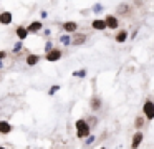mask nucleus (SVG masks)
Here are the masks:
<instances>
[{
	"mask_svg": "<svg viewBox=\"0 0 154 149\" xmlns=\"http://www.w3.org/2000/svg\"><path fill=\"white\" fill-rule=\"evenodd\" d=\"M75 128H76V138L78 139H86L91 136V126L88 124L86 119H78L75 123Z\"/></svg>",
	"mask_w": 154,
	"mask_h": 149,
	"instance_id": "nucleus-1",
	"label": "nucleus"
},
{
	"mask_svg": "<svg viewBox=\"0 0 154 149\" xmlns=\"http://www.w3.org/2000/svg\"><path fill=\"white\" fill-rule=\"evenodd\" d=\"M133 12H134L133 5L128 3V2L119 3V5L116 7V15H119V17H131V15H133Z\"/></svg>",
	"mask_w": 154,
	"mask_h": 149,
	"instance_id": "nucleus-2",
	"label": "nucleus"
},
{
	"mask_svg": "<svg viewBox=\"0 0 154 149\" xmlns=\"http://www.w3.org/2000/svg\"><path fill=\"white\" fill-rule=\"evenodd\" d=\"M143 114L146 116V119H149V121H152L154 119V101H151V99H146L143 104Z\"/></svg>",
	"mask_w": 154,
	"mask_h": 149,
	"instance_id": "nucleus-3",
	"label": "nucleus"
},
{
	"mask_svg": "<svg viewBox=\"0 0 154 149\" xmlns=\"http://www.w3.org/2000/svg\"><path fill=\"white\" fill-rule=\"evenodd\" d=\"M63 56V51H61L60 48H53L51 51L45 53V60L50 63H55V61H60V58Z\"/></svg>",
	"mask_w": 154,
	"mask_h": 149,
	"instance_id": "nucleus-4",
	"label": "nucleus"
},
{
	"mask_svg": "<svg viewBox=\"0 0 154 149\" xmlns=\"http://www.w3.org/2000/svg\"><path fill=\"white\" fill-rule=\"evenodd\" d=\"M86 40H88L86 33L76 32V33H73V35H71V45H73V46H81V45H85V43H86Z\"/></svg>",
	"mask_w": 154,
	"mask_h": 149,
	"instance_id": "nucleus-5",
	"label": "nucleus"
},
{
	"mask_svg": "<svg viewBox=\"0 0 154 149\" xmlns=\"http://www.w3.org/2000/svg\"><path fill=\"white\" fill-rule=\"evenodd\" d=\"M143 141H144L143 131H136L133 134V139H131V149H137L141 144H143Z\"/></svg>",
	"mask_w": 154,
	"mask_h": 149,
	"instance_id": "nucleus-6",
	"label": "nucleus"
},
{
	"mask_svg": "<svg viewBox=\"0 0 154 149\" xmlns=\"http://www.w3.org/2000/svg\"><path fill=\"white\" fill-rule=\"evenodd\" d=\"M104 20H106V25H108V28L109 30H118L119 28V18H118L116 15H106L104 17Z\"/></svg>",
	"mask_w": 154,
	"mask_h": 149,
	"instance_id": "nucleus-7",
	"label": "nucleus"
},
{
	"mask_svg": "<svg viewBox=\"0 0 154 149\" xmlns=\"http://www.w3.org/2000/svg\"><path fill=\"white\" fill-rule=\"evenodd\" d=\"M91 28H93V30H98V32H104V30L108 28L106 20H104V18H94L93 22H91Z\"/></svg>",
	"mask_w": 154,
	"mask_h": 149,
	"instance_id": "nucleus-8",
	"label": "nucleus"
},
{
	"mask_svg": "<svg viewBox=\"0 0 154 149\" xmlns=\"http://www.w3.org/2000/svg\"><path fill=\"white\" fill-rule=\"evenodd\" d=\"M27 28H28V32H30V33H38V32H42V30H43V22H40V20L30 22L27 25Z\"/></svg>",
	"mask_w": 154,
	"mask_h": 149,
	"instance_id": "nucleus-9",
	"label": "nucleus"
},
{
	"mask_svg": "<svg viewBox=\"0 0 154 149\" xmlns=\"http://www.w3.org/2000/svg\"><path fill=\"white\" fill-rule=\"evenodd\" d=\"M15 33H17V38L20 40V42H23V40H27V36L30 35V32H28L27 26L23 25H18L17 28H15Z\"/></svg>",
	"mask_w": 154,
	"mask_h": 149,
	"instance_id": "nucleus-10",
	"label": "nucleus"
},
{
	"mask_svg": "<svg viewBox=\"0 0 154 149\" xmlns=\"http://www.w3.org/2000/svg\"><path fill=\"white\" fill-rule=\"evenodd\" d=\"M12 22H14V15H12V12L5 10V12L0 13V23H2V25H10Z\"/></svg>",
	"mask_w": 154,
	"mask_h": 149,
	"instance_id": "nucleus-11",
	"label": "nucleus"
},
{
	"mask_svg": "<svg viewBox=\"0 0 154 149\" xmlns=\"http://www.w3.org/2000/svg\"><path fill=\"white\" fill-rule=\"evenodd\" d=\"M101 106H103V101H101V98H100V96H93V98H91V101H90L91 111L98 113V111L101 109Z\"/></svg>",
	"mask_w": 154,
	"mask_h": 149,
	"instance_id": "nucleus-12",
	"label": "nucleus"
},
{
	"mask_svg": "<svg viewBox=\"0 0 154 149\" xmlns=\"http://www.w3.org/2000/svg\"><path fill=\"white\" fill-rule=\"evenodd\" d=\"M63 30L68 33V35H73V33H76V30H78V23L76 22H65L63 23Z\"/></svg>",
	"mask_w": 154,
	"mask_h": 149,
	"instance_id": "nucleus-13",
	"label": "nucleus"
},
{
	"mask_svg": "<svg viewBox=\"0 0 154 149\" xmlns=\"http://www.w3.org/2000/svg\"><path fill=\"white\" fill-rule=\"evenodd\" d=\"M129 32H128V30H118V33L116 35H114V40H116L118 43H124L126 42L128 38H129Z\"/></svg>",
	"mask_w": 154,
	"mask_h": 149,
	"instance_id": "nucleus-14",
	"label": "nucleus"
},
{
	"mask_svg": "<svg viewBox=\"0 0 154 149\" xmlns=\"http://www.w3.org/2000/svg\"><path fill=\"white\" fill-rule=\"evenodd\" d=\"M25 61H27L28 66H35V65H38V61H40V55H37V53H28L27 58H25Z\"/></svg>",
	"mask_w": 154,
	"mask_h": 149,
	"instance_id": "nucleus-15",
	"label": "nucleus"
},
{
	"mask_svg": "<svg viewBox=\"0 0 154 149\" xmlns=\"http://www.w3.org/2000/svg\"><path fill=\"white\" fill-rule=\"evenodd\" d=\"M12 129L14 128L8 121H0V134H10Z\"/></svg>",
	"mask_w": 154,
	"mask_h": 149,
	"instance_id": "nucleus-16",
	"label": "nucleus"
},
{
	"mask_svg": "<svg viewBox=\"0 0 154 149\" xmlns=\"http://www.w3.org/2000/svg\"><path fill=\"white\" fill-rule=\"evenodd\" d=\"M144 121H146V116L144 114L136 116V119H134V128H136V131H141V128L144 126Z\"/></svg>",
	"mask_w": 154,
	"mask_h": 149,
	"instance_id": "nucleus-17",
	"label": "nucleus"
},
{
	"mask_svg": "<svg viewBox=\"0 0 154 149\" xmlns=\"http://www.w3.org/2000/svg\"><path fill=\"white\" fill-rule=\"evenodd\" d=\"M58 42L65 46H70L71 45V35H61L60 38H58Z\"/></svg>",
	"mask_w": 154,
	"mask_h": 149,
	"instance_id": "nucleus-18",
	"label": "nucleus"
},
{
	"mask_svg": "<svg viewBox=\"0 0 154 149\" xmlns=\"http://www.w3.org/2000/svg\"><path fill=\"white\" fill-rule=\"evenodd\" d=\"M86 75H88L86 68H81V70H76V71H73V76H75V78H86Z\"/></svg>",
	"mask_w": 154,
	"mask_h": 149,
	"instance_id": "nucleus-19",
	"label": "nucleus"
},
{
	"mask_svg": "<svg viewBox=\"0 0 154 149\" xmlns=\"http://www.w3.org/2000/svg\"><path fill=\"white\" fill-rule=\"evenodd\" d=\"M22 50H23V42H20V40H18V42L14 45V48H12V51H14L15 55H17V53H20Z\"/></svg>",
	"mask_w": 154,
	"mask_h": 149,
	"instance_id": "nucleus-20",
	"label": "nucleus"
},
{
	"mask_svg": "<svg viewBox=\"0 0 154 149\" xmlns=\"http://www.w3.org/2000/svg\"><path fill=\"white\" fill-rule=\"evenodd\" d=\"M51 50H53V42H51V40H48V42L45 43V53L51 51Z\"/></svg>",
	"mask_w": 154,
	"mask_h": 149,
	"instance_id": "nucleus-21",
	"label": "nucleus"
},
{
	"mask_svg": "<svg viewBox=\"0 0 154 149\" xmlns=\"http://www.w3.org/2000/svg\"><path fill=\"white\" fill-rule=\"evenodd\" d=\"M100 12H103V5H101V3H94L93 5V13H100Z\"/></svg>",
	"mask_w": 154,
	"mask_h": 149,
	"instance_id": "nucleus-22",
	"label": "nucleus"
},
{
	"mask_svg": "<svg viewBox=\"0 0 154 149\" xmlns=\"http://www.w3.org/2000/svg\"><path fill=\"white\" fill-rule=\"evenodd\" d=\"M57 91H60V85H53V86H51V88H50V91H48V95H50V96H53Z\"/></svg>",
	"mask_w": 154,
	"mask_h": 149,
	"instance_id": "nucleus-23",
	"label": "nucleus"
},
{
	"mask_svg": "<svg viewBox=\"0 0 154 149\" xmlns=\"http://www.w3.org/2000/svg\"><path fill=\"white\" fill-rule=\"evenodd\" d=\"M86 121H88V124H90L91 128H93L94 124H98V118H96V116H91L90 119H86Z\"/></svg>",
	"mask_w": 154,
	"mask_h": 149,
	"instance_id": "nucleus-24",
	"label": "nucleus"
},
{
	"mask_svg": "<svg viewBox=\"0 0 154 149\" xmlns=\"http://www.w3.org/2000/svg\"><path fill=\"white\" fill-rule=\"evenodd\" d=\"M93 142H94V136H90V138L85 139V144H86V146H91Z\"/></svg>",
	"mask_w": 154,
	"mask_h": 149,
	"instance_id": "nucleus-25",
	"label": "nucleus"
},
{
	"mask_svg": "<svg viewBox=\"0 0 154 149\" xmlns=\"http://www.w3.org/2000/svg\"><path fill=\"white\" fill-rule=\"evenodd\" d=\"M5 58H7V51L5 50H0V61H4Z\"/></svg>",
	"mask_w": 154,
	"mask_h": 149,
	"instance_id": "nucleus-26",
	"label": "nucleus"
},
{
	"mask_svg": "<svg viewBox=\"0 0 154 149\" xmlns=\"http://www.w3.org/2000/svg\"><path fill=\"white\" fill-rule=\"evenodd\" d=\"M134 5H136V7H141V5H143V0H134Z\"/></svg>",
	"mask_w": 154,
	"mask_h": 149,
	"instance_id": "nucleus-27",
	"label": "nucleus"
},
{
	"mask_svg": "<svg viewBox=\"0 0 154 149\" xmlns=\"http://www.w3.org/2000/svg\"><path fill=\"white\" fill-rule=\"evenodd\" d=\"M40 17H42V18H47V17H48V13L45 12V10H42V12H40Z\"/></svg>",
	"mask_w": 154,
	"mask_h": 149,
	"instance_id": "nucleus-28",
	"label": "nucleus"
},
{
	"mask_svg": "<svg viewBox=\"0 0 154 149\" xmlns=\"http://www.w3.org/2000/svg\"><path fill=\"white\" fill-rule=\"evenodd\" d=\"M45 36H50V28H45Z\"/></svg>",
	"mask_w": 154,
	"mask_h": 149,
	"instance_id": "nucleus-29",
	"label": "nucleus"
},
{
	"mask_svg": "<svg viewBox=\"0 0 154 149\" xmlns=\"http://www.w3.org/2000/svg\"><path fill=\"white\" fill-rule=\"evenodd\" d=\"M4 68V61H0V70Z\"/></svg>",
	"mask_w": 154,
	"mask_h": 149,
	"instance_id": "nucleus-30",
	"label": "nucleus"
},
{
	"mask_svg": "<svg viewBox=\"0 0 154 149\" xmlns=\"http://www.w3.org/2000/svg\"><path fill=\"white\" fill-rule=\"evenodd\" d=\"M0 149H7V147H5V146H0Z\"/></svg>",
	"mask_w": 154,
	"mask_h": 149,
	"instance_id": "nucleus-31",
	"label": "nucleus"
},
{
	"mask_svg": "<svg viewBox=\"0 0 154 149\" xmlns=\"http://www.w3.org/2000/svg\"><path fill=\"white\" fill-rule=\"evenodd\" d=\"M100 149H106V147H104V146H103V147H100Z\"/></svg>",
	"mask_w": 154,
	"mask_h": 149,
	"instance_id": "nucleus-32",
	"label": "nucleus"
}]
</instances>
